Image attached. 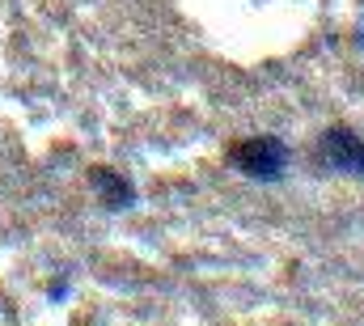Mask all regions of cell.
Listing matches in <instances>:
<instances>
[{
	"mask_svg": "<svg viewBox=\"0 0 364 326\" xmlns=\"http://www.w3.org/2000/svg\"><path fill=\"white\" fill-rule=\"evenodd\" d=\"M318 153H322V165H331V169H339V174H360L364 178V140L356 132H348V127L322 132Z\"/></svg>",
	"mask_w": 364,
	"mask_h": 326,
	"instance_id": "cell-2",
	"label": "cell"
},
{
	"mask_svg": "<svg viewBox=\"0 0 364 326\" xmlns=\"http://www.w3.org/2000/svg\"><path fill=\"white\" fill-rule=\"evenodd\" d=\"M229 165L255 182H279L288 169V144L279 136H246L229 144Z\"/></svg>",
	"mask_w": 364,
	"mask_h": 326,
	"instance_id": "cell-1",
	"label": "cell"
},
{
	"mask_svg": "<svg viewBox=\"0 0 364 326\" xmlns=\"http://www.w3.org/2000/svg\"><path fill=\"white\" fill-rule=\"evenodd\" d=\"M90 182H97L93 191L102 195V204H106L110 212H123V208H132V204H136V191H132V182H127L123 174L106 169V165H93V169H90Z\"/></svg>",
	"mask_w": 364,
	"mask_h": 326,
	"instance_id": "cell-3",
	"label": "cell"
}]
</instances>
